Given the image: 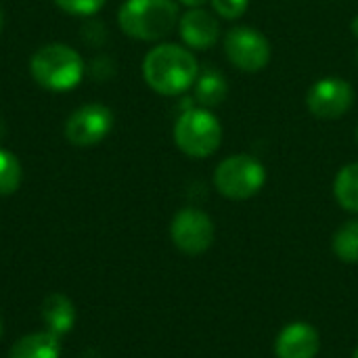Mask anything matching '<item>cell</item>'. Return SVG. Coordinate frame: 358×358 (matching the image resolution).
<instances>
[{
    "mask_svg": "<svg viewBox=\"0 0 358 358\" xmlns=\"http://www.w3.org/2000/svg\"><path fill=\"white\" fill-rule=\"evenodd\" d=\"M199 76L195 55L172 42L157 44L143 59V78L151 90L164 96H176L189 90Z\"/></svg>",
    "mask_w": 358,
    "mask_h": 358,
    "instance_id": "cell-1",
    "label": "cell"
},
{
    "mask_svg": "<svg viewBox=\"0 0 358 358\" xmlns=\"http://www.w3.org/2000/svg\"><path fill=\"white\" fill-rule=\"evenodd\" d=\"M178 21V2L174 0H124L117 10L122 31L143 42L166 38Z\"/></svg>",
    "mask_w": 358,
    "mask_h": 358,
    "instance_id": "cell-2",
    "label": "cell"
},
{
    "mask_svg": "<svg viewBox=\"0 0 358 358\" xmlns=\"http://www.w3.org/2000/svg\"><path fill=\"white\" fill-rule=\"evenodd\" d=\"M29 73L36 84L46 90H73L84 76V59L76 48L67 44H46L31 55Z\"/></svg>",
    "mask_w": 358,
    "mask_h": 358,
    "instance_id": "cell-3",
    "label": "cell"
},
{
    "mask_svg": "<svg viewBox=\"0 0 358 358\" xmlns=\"http://www.w3.org/2000/svg\"><path fill=\"white\" fill-rule=\"evenodd\" d=\"M174 143L189 157H210L222 143V126L206 107L187 109L174 124Z\"/></svg>",
    "mask_w": 358,
    "mask_h": 358,
    "instance_id": "cell-4",
    "label": "cell"
},
{
    "mask_svg": "<svg viewBox=\"0 0 358 358\" xmlns=\"http://www.w3.org/2000/svg\"><path fill=\"white\" fill-rule=\"evenodd\" d=\"M266 182L264 166L252 155H231L222 159L214 172V185L218 193L233 201L254 197Z\"/></svg>",
    "mask_w": 358,
    "mask_h": 358,
    "instance_id": "cell-5",
    "label": "cell"
},
{
    "mask_svg": "<svg viewBox=\"0 0 358 358\" xmlns=\"http://www.w3.org/2000/svg\"><path fill=\"white\" fill-rule=\"evenodd\" d=\"M224 55L241 71L256 73L271 63V42L262 31L239 25L227 31L224 36Z\"/></svg>",
    "mask_w": 358,
    "mask_h": 358,
    "instance_id": "cell-6",
    "label": "cell"
},
{
    "mask_svg": "<svg viewBox=\"0 0 358 358\" xmlns=\"http://www.w3.org/2000/svg\"><path fill=\"white\" fill-rule=\"evenodd\" d=\"M113 128V111L101 103L78 107L65 122V138L76 147H92L107 138Z\"/></svg>",
    "mask_w": 358,
    "mask_h": 358,
    "instance_id": "cell-7",
    "label": "cell"
},
{
    "mask_svg": "<svg viewBox=\"0 0 358 358\" xmlns=\"http://www.w3.org/2000/svg\"><path fill=\"white\" fill-rule=\"evenodd\" d=\"M170 235L180 252L199 256L214 243V222L206 212L197 208H185L172 218Z\"/></svg>",
    "mask_w": 358,
    "mask_h": 358,
    "instance_id": "cell-8",
    "label": "cell"
},
{
    "mask_svg": "<svg viewBox=\"0 0 358 358\" xmlns=\"http://www.w3.org/2000/svg\"><path fill=\"white\" fill-rule=\"evenodd\" d=\"M352 103L355 88L350 82L342 78L317 80L306 94V107L319 120H338L344 113H348Z\"/></svg>",
    "mask_w": 358,
    "mask_h": 358,
    "instance_id": "cell-9",
    "label": "cell"
},
{
    "mask_svg": "<svg viewBox=\"0 0 358 358\" xmlns=\"http://www.w3.org/2000/svg\"><path fill=\"white\" fill-rule=\"evenodd\" d=\"M178 31L182 42L189 48L195 50H206L214 46L220 38V23L218 19L203 8H189L180 21H178Z\"/></svg>",
    "mask_w": 358,
    "mask_h": 358,
    "instance_id": "cell-10",
    "label": "cell"
},
{
    "mask_svg": "<svg viewBox=\"0 0 358 358\" xmlns=\"http://www.w3.org/2000/svg\"><path fill=\"white\" fill-rule=\"evenodd\" d=\"M321 348L317 329L308 323H289L275 342L277 358H315Z\"/></svg>",
    "mask_w": 358,
    "mask_h": 358,
    "instance_id": "cell-11",
    "label": "cell"
},
{
    "mask_svg": "<svg viewBox=\"0 0 358 358\" xmlns=\"http://www.w3.org/2000/svg\"><path fill=\"white\" fill-rule=\"evenodd\" d=\"M61 342L50 331H40L21 338L8 352V358H59Z\"/></svg>",
    "mask_w": 358,
    "mask_h": 358,
    "instance_id": "cell-12",
    "label": "cell"
},
{
    "mask_svg": "<svg viewBox=\"0 0 358 358\" xmlns=\"http://www.w3.org/2000/svg\"><path fill=\"white\" fill-rule=\"evenodd\" d=\"M229 94V86H227V78L214 69L208 67L203 69L197 80H195V99L201 107L210 109V107H218Z\"/></svg>",
    "mask_w": 358,
    "mask_h": 358,
    "instance_id": "cell-13",
    "label": "cell"
},
{
    "mask_svg": "<svg viewBox=\"0 0 358 358\" xmlns=\"http://www.w3.org/2000/svg\"><path fill=\"white\" fill-rule=\"evenodd\" d=\"M42 319H44V323H46V327H48L50 334L63 336V334H67L73 327L76 313H73L71 302L65 296L55 294V296H50V298L44 300Z\"/></svg>",
    "mask_w": 358,
    "mask_h": 358,
    "instance_id": "cell-14",
    "label": "cell"
},
{
    "mask_svg": "<svg viewBox=\"0 0 358 358\" xmlns=\"http://www.w3.org/2000/svg\"><path fill=\"white\" fill-rule=\"evenodd\" d=\"M334 195L344 210L358 214V164H348L338 172Z\"/></svg>",
    "mask_w": 358,
    "mask_h": 358,
    "instance_id": "cell-15",
    "label": "cell"
},
{
    "mask_svg": "<svg viewBox=\"0 0 358 358\" xmlns=\"http://www.w3.org/2000/svg\"><path fill=\"white\" fill-rule=\"evenodd\" d=\"M334 252L342 262L358 264V220L346 222L334 235Z\"/></svg>",
    "mask_w": 358,
    "mask_h": 358,
    "instance_id": "cell-16",
    "label": "cell"
},
{
    "mask_svg": "<svg viewBox=\"0 0 358 358\" xmlns=\"http://www.w3.org/2000/svg\"><path fill=\"white\" fill-rule=\"evenodd\" d=\"M21 176L23 172L19 159L10 151L0 149V195H13L21 185Z\"/></svg>",
    "mask_w": 358,
    "mask_h": 358,
    "instance_id": "cell-17",
    "label": "cell"
},
{
    "mask_svg": "<svg viewBox=\"0 0 358 358\" xmlns=\"http://www.w3.org/2000/svg\"><path fill=\"white\" fill-rule=\"evenodd\" d=\"M63 13L73 17H92L96 15L107 0H52Z\"/></svg>",
    "mask_w": 358,
    "mask_h": 358,
    "instance_id": "cell-18",
    "label": "cell"
},
{
    "mask_svg": "<svg viewBox=\"0 0 358 358\" xmlns=\"http://www.w3.org/2000/svg\"><path fill=\"white\" fill-rule=\"evenodd\" d=\"M210 2H212L216 15L222 19H229V21L239 19L248 10V4H250V0H210Z\"/></svg>",
    "mask_w": 358,
    "mask_h": 358,
    "instance_id": "cell-19",
    "label": "cell"
},
{
    "mask_svg": "<svg viewBox=\"0 0 358 358\" xmlns=\"http://www.w3.org/2000/svg\"><path fill=\"white\" fill-rule=\"evenodd\" d=\"M182 6H189V8H201L208 0H178Z\"/></svg>",
    "mask_w": 358,
    "mask_h": 358,
    "instance_id": "cell-20",
    "label": "cell"
},
{
    "mask_svg": "<svg viewBox=\"0 0 358 358\" xmlns=\"http://www.w3.org/2000/svg\"><path fill=\"white\" fill-rule=\"evenodd\" d=\"M350 27H352V34L358 38V15L352 19V25H350Z\"/></svg>",
    "mask_w": 358,
    "mask_h": 358,
    "instance_id": "cell-21",
    "label": "cell"
},
{
    "mask_svg": "<svg viewBox=\"0 0 358 358\" xmlns=\"http://www.w3.org/2000/svg\"><path fill=\"white\" fill-rule=\"evenodd\" d=\"M2 27H4V13H2V8H0V31H2Z\"/></svg>",
    "mask_w": 358,
    "mask_h": 358,
    "instance_id": "cell-22",
    "label": "cell"
},
{
    "mask_svg": "<svg viewBox=\"0 0 358 358\" xmlns=\"http://www.w3.org/2000/svg\"><path fill=\"white\" fill-rule=\"evenodd\" d=\"M0 338H2V321H0Z\"/></svg>",
    "mask_w": 358,
    "mask_h": 358,
    "instance_id": "cell-23",
    "label": "cell"
},
{
    "mask_svg": "<svg viewBox=\"0 0 358 358\" xmlns=\"http://www.w3.org/2000/svg\"><path fill=\"white\" fill-rule=\"evenodd\" d=\"M355 358H358V348H357V352H355Z\"/></svg>",
    "mask_w": 358,
    "mask_h": 358,
    "instance_id": "cell-24",
    "label": "cell"
},
{
    "mask_svg": "<svg viewBox=\"0 0 358 358\" xmlns=\"http://www.w3.org/2000/svg\"><path fill=\"white\" fill-rule=\"evenodd\" d=\"M357 143H358V128H357Z\"/></svg>",
    "mask_w": 358,
    "mask_h": 358,
    "instance_id": "cell-25",
    "label": "cell"
},
{
    "mask_svg": "<svg viewBox=\"0 0 358 358\" xmlns=\"http://www.w3.org/2000/svg\"><path fill=\"white\" fill-rule=\"evenodd\" d=\"M357 59H358V55H357Z\"/></svg>",
    "mask_w": 358,
    "mask_h": 358,
    "instance_id": "cell-26",
    "label": "cell"
}]
</instances>
